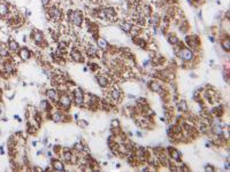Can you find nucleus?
I'll use <instances>...</instances> for the list:
<instances>
[{"instance_id":"3","label":"nucleus","mask_w":230,"mask_h":172,"mask_svg":"<svg viewBox=\"0 0 230 172\" xmlns=\"http://www.w3.org/2000/svg\"><path fill=\"white\" fill-rule=\"evenodd\" d=\"M176 55H177L182 61L188 62V63L191 62V61L195 59V53H193V51H192L191 48H189L188 46H181Z\"/></svg>"},{"instance_id":"32","label":"nucleus","mask_w":230,"mask_h":172,"mask_svg":"<svg viewBox=\"0 0 230 172\" xmlns=\"http://www.w3.org/2000/svg\"><path fill=\"white\" fill-rule=\"evenodd\" d=\"M205 170L209 172H213V171H215V167L213 165H211V164H206V165H205Z\"/></svg>"},{"instance_id":"20","label":"nucleus","mask_w":230,"mask_h":172,"mask_svg":"<svg viewBox=\"0 0 230 172\" xmlns=\"http://www.w3.org/2000/svg\"><path fill=\"white\" fill-rule=\"evenodd\" d=\"M51 167L54 171H59V172L66 171V165H64V163H63L62 161H60V160H52Z\"/></svg>"},{"instance_id":"31","label":"nucleus","mask_w":230,"mask_h":172,"mask_svg":"<svg viewBox=\"0 0 230 172\" xmlns=\"http://www.w3.org/2000/svg\"><path fill=\"white\" fill-rule=\"evenodd\" d=\"M40 1H41V6H43L45 9L51 6V2H52V0H40Z\"/></svg>"},{"instance_id":"28","label":"nucleus","mask_w":230,"mask_h":172,"mask_svg":"<svg viewBox=\"0 0 230 172\" xmlns=\"http://www.w3.org/2000/svg\"><path fill=\"white\" fill-rule=\"evenodd\" d=\"M167 40H168V43L172 46H176L179 44V39H178V37L175 33L168 34V36H167Z\"/></svg>"},{"instance_id":"27","label":"nucleus","mask_w":230,"mask_h":172,"mask_svg":"<svg viewBox=\"0 0 230 172\" xmlns=\"http://www.w3.org/2000/svg\"><path fill=\"white\" fill-rule=\"evenodd\" d=\"M221 46H222V48H223L224 52H228L230 51V39H229V36L227 34V36H223V38H222V41H221Z\"/></svg>"},{"instance_id":"21","label":"nucleus","mask_w":230,"mask_h":172,"mask_svg":"<svg viewBox=\"0 0 230 172\" xmlns=\"http://www.w3.org/2000/svg\"><path fill=\"white\" fill-rule=\"evenodd\" d=\"M168 154H169V157L172 158V161H175V162H181V157H182V154L178 151L176 148H174V147H168Z\"/></svg>"},{"instance_id":"6","label":"nucleus","mask_w":230,"mask_h":172,"mask_svg":"<svg viewBox=\"0 0 230 172\" xmlns=\"http://www.w3.org/2000/svg\"><path fill=\"white\" fill-rule=\"evenodd\" d=\"M73 101H74V103L77 106V107L84 106L85 97H84V93H83V91H82V88L77 87V88H75L74 90V92H73Z\"/></svg>"},{"instance_id":"15","label":"nucleus","mask_w":230,"mask_h":172,"mask_svg":"<svg viewBox=\"0 0 230 172\" xmlns=\"http://www.w3.org/2000/svg\"><path fill=\"white\" fill-rule=\"evenodd\" d=\"M94 79H96L98 85L100 86L101 88H107V87H108L109 79L107 76H105V75H97V76L94 77Z\"/></svg>"},{"instance_id":"33","label":"nucleus","mask_w":230,"mask_h":172,"mask_svg":"<svg viewBox=\"0 0 230 172\" xmlns=\"http://www.w3.org/2000/svg\"><path fill=\"white\" fill-rule=\"evenodd\" d=\"M0 154L1 155L5 154V150H4V145H2V146H0Z\"/></svg>"},{"instance_id":"14","label":"nucleus","mask_w":230,"mask_h":172,"mask_svg":"<svg viewBox=\"0 0 230 172\" xmlns=\"http://www.w3.org/2000/svg\"><path fill=\"white\" fill-rule=\"evenodd\" d=\"M85 53L89 57H96L98 56V53H99V48L96 45H93L92 43L87 44L85 47Z\"/></svg>"},{"instance_id":"22","label":"nucleus","mask_w":230,"mask_h":172,"mask_svg":"<svg viewBox=\"0 0 230 172\" xmlns=\"http://www.w3.org/2000/svg\"><path fill=\"white\" fill-rule=\"evenodd\" d=\"M7 48H8V51L11 52V53H17V51L20 49V45H18V43H17L15 39H9L7 40Z\"/></svg>"},{"instance_id":"12","label":"nucleus","mask_w":230,"mask_h":172,"mask_svg":"<svg viewBox=\"0 0 230 172\" xmlns=\"http://www.w3.org/2000/svg\"><path fill=\"white\" fill-rule=\"evenodd\" d=\"M147 23H149L150 25L152 27V28H159V25H160L161 23V17L159 14H151V16L147 17Z\"/></svg>"},{"instance_id":"2","label":"nucleus","mask_w":230,"mask_h":172,"mask_svg":"<svg viewBox=\"0 0 230 172\" xmlns=\"http://www.w3.org/2000/svg\"><path fill=\"white\" fill-rule=\"evenodd\" d=\"M47 16L53 22H61L63 20V11L58 5H51L48 8H46Z\"/></svg>"},{"instance_id":"7","label":"nucleus","mask_w":230,"mask_h":172,"mask_svg":"<svg viewBox=\"0 0 230 172\" xmlns=\"http://www.w3.org/2000/svg\"><path fill=\"white\" fill-rule=\"evenodd\" d=\"M62 158L66 163L68 164H73L78 162V157L75 155V153H73V150L69 148H63L62 150Z\"/></svg>"},{"instance_id":"25","label":"nucleus","mask_w":230,"mask_h":172,"mask_svg":"<svg viewBox=\"0 0 230 172\" xmlns=\"http://www.w3.org/2000/svg\"><path fill=\"white\" fill-rule=\"evenodd\" d=\"M149 87H150V90H151V91L155 92V93H161V91H162V85H161L159 81H156V80H152V81H150Z\"/></svg>"},{"instance_id":"26","label":"nucleus","mask_w":230,"mask_h":172,"mask_svg":"<svg viewBox=\"0 0 230 172\" xmlns=\"http://www.w3.org/2000/svg\"><path fill=\"white\" fill-rule=\"evenodd\" d=\"M177 110L179 113H186L189 110V106L185 100H179L177 102Z\"/></svg>"},{"instance_id":"34","label":"nucleus","mask_w":230,"mask_h":172,"mask_svg":"<svg viewBox=\"0 0 230 172\" xmlns=\"http://www.w3.org/2000/svg\"><path fill=\"white\" fill-rule=\"evenodd\" d=\"M224 169L227 170V171H229V163L227 162V163H224Z\"/></svg>"},{"instance_id":"1","label":"nucleus","mask_w":230,"mask_h":172,"mask_svg":"<svg viewBox=\"0 0 230 172\" xmlns=\"http://www.w3.org/2000/svg\"><path fill=\"white\" fill-rule=\"evenodd\" d=\"M66 18L73 27H78L80 28V25L83 24L84 22V15H83V11H80V9H69L67 11V15H66Z\"/></svg>"},{"instance_id":"9","label":"nucleus","mask_w":230,"mask_h":172,"mask_svg":"<svg viewBox=\"0 0 230 172\" xmlns=\"http://www.w3.org/2000/svg\"><path fill=\"white\" fill-rule=\"evenodd\" d=\"M9 16H11V6L4 0H0V20H7Z\"/></svg>"},{"instance_id":"17","label":"nucleus","mask_w":230,"mask_h":172,"mask_svg":"<svg viewBox=\"0 0 230 172\" xmlns=\"http://www.w3.org/2000/svg\"><path fill=\"white\" fill-rule=\"evenodd\" d=\"M51 119L53 123H63L66 122V115L63 114L62 110H57L55 113L51 114Z\"/></svg>"},{"instance_id":"10","label":"nucleus","mask_w":230,"mask_h":172,"mask_svg":"<svg viewBox=\"0 0 230 172\" xmlns=\"http://www.w3.org/2000/svg\"><path fill=\"white\" fill-rule=\"evenodd\" d=\"M70 57H71V60L76 63H82L84 61V57L82 55V52H80L77 47L71 48V51H70Z\"/></svg>"},{"instance_id":"13","label":"nucleus","mask_w":230,"mask_h":172,"mask_svg":"<svg viewBox=\"0 0 230 172\" xmlns=\"http://www.w3.org/2000/svg\"><path fill=\"white\" fill-rule=\"evenodd\" d=\"M96 43H97V47L99 49H101V51L108 52L109 48H110L109 43L107 41V39L104 38V37H98L97 39H96Z\"/></svg>"},{"instance_id":"19","label":"nucleus","mask_w":230,"mask_h":172,"mask_svg":"<svg viewBox=\"0 0 230 172\" xmlns=\"http://www.w3.org/2000/svg\"><path fill=\"white\" fill-rule=\"evenodd\" d=\"M2 71L8 75H12L15 72V67H14V63L9 61V60H6L2 62Z\"/></svg>"},{"instance_id":"23","label":"nucleus","mask_w":230,"mask_h":172,"mask_svg":"<svg viewBox=\"0 0 230 172\" xmlns=\"http://www.w3.org/2000/svg\"><path fill=\"white\" fill-rule=\"evenodd\" d=\"M38 109H39V111H41V113H50L52 110V104L50 103L48 100H41L39 102Z\"/></svg>"},{"instance_id":"16","label":"nucleus","mask_w":230,"mask_h":172,"mask_svg":"<svg viewBox=\"0 0 230 172\" xmlns=\"http://www.w3.org/2000/svg\"><path fill=\"white\" fill-rule=\"evenodd\" d=\"M45 95L47 97V100L51 102H57L59 100V92L54 88H47L45 92Z\"/></svg>"},{"instance_id":"29","label":"nucleus","mask_w":230,"mask_h":172,"mask_svg":"<svg viewBox=\"0 0 230 172\" xmlns=\"http://www.w3.org/2000/svg\"><path fill=\"white\" fill-rule=\"evenodd\" d=\"M76 123H77L78 127H80V129H85V127L89 126V122L85 119H77L76 120Z\"/></svg>"},{"instance_id":"5","label":"nucleus","mask_w":230,"mask_h":172,"mask_svg":"<svg viewBox=\"0 0 230 172\" xmlns=\"http://www.w3.org/2000/svg\"><path fill=\"white\" fill-rule=\"evenodd\" d=\"M30 37H31L32 41L34 43V45L40 46V47L47 46V41L45 40L44 33H43L40 30H37V29H32V30H31V33H30Z\"/></svg>"},{"instance_id":"4","label":"nucleus","mask_w":230,"mask_h":172,"mask_svg":"<svg viewBox=\"0 0 230 172\" xmlns=\"http://www.w3.org/2000/svg\"><path fill=\"white\" fill-rule=\"evenodd\" d=\"M59 108L61 109L62 111H67L70 109V106L73 103V97L69 95L68 93H62L60 97H59V100L57 101Z\"/></svg>"},{"instance_id":"30","label":"nucleus","mask_w":230,"mask_h":172,"mask_svg":"<svg viewBox=\"0 0 230 172\" xmlns=\"http://www.w3.org/2000/svg\"><path fill=\"white\" fill-rule=\"evenodd\" d=\"M110 125H112V129H120V122L119 119H113Z\"/></svg>"},{"instance_id":"18","label":"nucleus","mask_w":230,"mask_h":172,"mask_svg":"<svg viewBox=\"0 0 230 172\" xmlns=\"http://www.w3.org/2000/svg\"><path fill=\"white\" fill-rule=\"evenodd\" d=\"M119 27L124 33H130L132 27H133V23L131 21H128V20H122L119 23Z\"/></svg>"},{"instance_id":"24","label":"nucleus","mask_w":230,"mask_h":172,"mask_svg":"<svg viewBox=\"0 0 230 172\" xmlns=\"http://www.w3.org/2000/svg\"><path fill=\"white\" fill-rule=\"evenodd\" d=\"M109 97L115 101V102H119L121 101V97H122V94H121L120 90H117V88H112L110 92H109Z\"/></svg>"},{"instance_id":"11","label":"nucleus","mask_w":230,"mask_h":172,"mask_svg":"<svg viewBox=\"0 0 230 172\" xmlns=\"http://www.w3.org/2000/svg\"><path fill=\"white\" fill-rule=\"evenodd\" d=\"M17 54H18V57L21 61H29L31 57V51L28 47H20V49L17 51Z\"/></svg>"},{"instance_id":"8","label":"nucleus","mask_w":230,"mask_h":172,"mask_svg":"<svg viewBox=\"0 0 230 172\" xmlns=\"http://www.w3.org/2000/svg\"><path fill=\"white\" fill-rule=\"evenodd\" d=\"M185 44L186 46L191 48L192 51L193 49H197L199 46H200V39H199V37L197 36V34H190V36H186L185 37Z\"/></svg>"}]
</instances>
